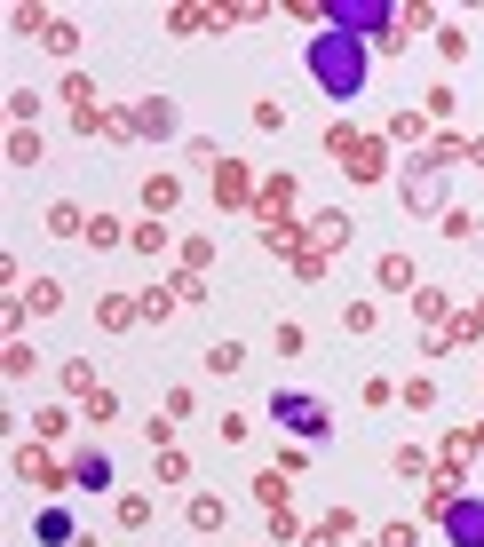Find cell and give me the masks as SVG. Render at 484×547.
<instances>
[{
	"mask_svg": "<svg viewBox=\"0 0 484 547\" xmlns=\"http://www.w3.org/2000/svg\"><path fill=\"white\" fill-rule=\"evenodd\" d=\"M199 365H207L215 381H231V373L246 365V349H239V341H207V349H199Z\"/></svg>",
	"mask_w": 484,
	"mask_h": 547,
	"instance_id": "9a60e30c",
	"label": "cell"
},
{
	"mask_svg": "<svg viewBox=\"0 0 484 547\" xmlns=\"http://www.w3.org/2000/svg\"><path fill=\"white\" fill-rule=\"evenodd\" d=\"M326 151H334V159H350V151H358V127H350V119H334V127H326Z\"/></svg>",
	"mask_w": 484,
	"mask_h": 547,
	"instance_id": "4dcf8cb0",
	"label": "cell"
},
{
	"mask_svg": "<svg viewBox=\"0 0 484 547\" xmlns=\"http://www.w3.org/2000/svg\"><path fill=\"white\" fill-rule=\"evenodd\" d=\"M175 310H183V294H175V286H159V294H143V318H151V326H167Z\"/></svg>",
	"mask_w": 484,
	"mask_h": 547,
	"instance_id": "cb8c5ba5",
	"label": "cell"
},
{
	"mask_svg": "<svg viewBox=\"0 0 484 547\" xmlns=\"http://www.w3.org/2000/svg\"><path fill=\"white\" fill-rule=\"evenodd\" d=\"M437 56L461 64V56H469V32H461V24H437Z\"/></svg>",
	"mask_w": 484,
	"mask_h": 547,
	"instance_id": "83f0119b",
	"label": "cell"
},
{
	"mask_svg": "<svg viewBox=\"0 0 484 547\" xmlns=\"http://www.w3.org/2000/svg\"><path fill=\"white\" fill-rule=\"evenodd\" d=\"M72 492H112V452H80L72 460Z\"/></svg>",
	"mask_w": 484,
	"mask_h": 547,
	"instance_id": "9c48e42d",
	"label": "cell"
},
{
	"mask_svg": "<svg viewBox=\"0 0 484 547\" xmlns=\"http://www.w3.org/2000/svg\"><path fill=\"white\" fill-rule=\"evenodd\" d=\"M32 111H40V96H32V88H8V119H16V127H32Z\"/></svg>",
	"mask_w": 484,
	"mask_h": 547,
	"instance_id": "836d02e7",
	"label": "cell"
},
{
	"mask_svg": "<svg viewBox=\"0 0 484 547\" xmlns=\"http://www.w3.org/2000/svg\"><path fill=\"white\" fill-rule=\"evenodd\" d=\"M0 373H8V381H32V373H40V349H32V341H8V349H0Z\"/></svg>",
	"mask_w": 484,
	"mask_h": 547,
	"instance_id": "e0dca14e",
	"label": "cell"
},
{
	"mask_svg": "<svg viewBox=\"0 0 484 547\" xmlns=\"http://www.w3.org/2000/svg\"><path fill=\"white\" fill-rule=\"evenodd\" d=\"M270 421H278L294 444H318L326 429H334V421H326V405H318L310 389H278V397H270Z\"/></svg>",
	"mask_w": 484,
	"mask_h": 547,
	"instance_id": "7a4b0ae2",
	"label": "cell"
},
{
	"mask_svg": "<svg viewBox=\"0 0 484 547\" xmlns=\"http://www.w3.org/2000/svg\"><path fill=\"white\" fill-rule=\"evenodd\" d=\"M175 207H183V183H175V175H143V215L167 222Z\"/></svg>",
	"mask_w": 484,
	"mask_h": 547,
	"instance_id": "ba28073f",
	"label": "cell"
},
{
	"mask_svg": "<svg viewBox=\"0 0 484 547\" xmlns=\"http://www.w3.org/2000/svg\"><path fill=\"white\" fill-rule=\"evenodd\" d=\"M445 238H453V246H477V238H484V222L453 207V215H445Z\"/></svg>",
	"mask_w": 484,
	"mask_h": 547,
	"instance_id": "4316f807",
	"label": "cell"
},
{
	"mask_svg": "<svg viewBox=\"0 0 484 547\" xmlns=\"http://www.w3.org/2000/svg\"><path fill=\"white\" fill-rule=\"evenodd\" d=\"M445 540L453 547H484V492H461V500L445 508Z\"/></svg>",
	"mask_w": 484,
	"mask_h": 547,
	"instance_id": "277c9868",
	"label": "cell"
},
{
	"mask_svg": "<svg viewBox=\"0 0 484 547\" xmlns=\"http://www.w3.org/2000/svg\"><path fill=\"white\" fill-rule=\"evenodd\" d=\"M389 135H397V143H421V135H429V111H397Z\"/></svg>",
	"mask_w": 484,
	"mask_h": 547,
	"instance_id": "f1b7e54d",
	"label": "cell"
},
{
	"mask_svg": "<svg viewBox=\"0 0 484 547\" xmlns=\"http://www.w3.org/2000/svg\"><path fill=\"white\" fill-rule=\"evenodd\" d=\"M127 127H135V135H151V143H167V135L183 127V111L167 104V96H143V104L127 111Z\"/></svg>",
	"mask_w": 484,
	"mask_h": 547,
	"instance_id": "5b68a950",
	"label": "cell"
},
{
	"mask_svg": "<svg viewBox=\"0 0 484 547\" xmlns=\"http://www.w3.org/2000/svg\"><path fill=\"white\" fill-rule=\"evenodd\" d=\"M64 104H72V111H96V80H88V72H64Z\"/></svg>",
	"mask_w": 484,
	"mask_h": 547,
	"instance_id": "484cf974",
	"label": "cell"
},
{
	"mask_svg": "<svg viewBox=\"0 0 484 547\" xmlns=\"http://www.w3.org/2000/svg\"><path fill=\"white\" fill-rule=\"evenodd\" d=\"M270 341H278V357H302V341H310V333L294 326V318H278V333H270Z\"/></svg>",
	"mask_w": 484,
	"mask_h": 547,
	"instance_id": "d6a6232c",
	"label": "cell"
},
{
	"mask_svg": "<svg viewBox=\"0 0 484 547\" xmlns=\"http://www.w3.org/2000/svg\"><path fill=\"white\" fill-rule=\"evenodd\" d=\"M48 238H88V215H80L72 199H56V207H48Z\"/></svg>",
	"mask_w": 484,
	"mask_h": 547,
	"instance_id": "ac0fdd59",
	"label": "cell"
},
{
	"mask_svg": "<svg viewBox=\"0 0 484 547\" xmlns=\"http://www.w3.org/2000/svg\"><path fill=\"white\" fill-rule=\"evenodd\" d=\"M397 405H405V413H429V405H437V381H421V373H413V381L397 389Z\"/></svg>",
	"mask_w": 484,
	"mask_h": 547,
	"instance_id": "d4e9b609",
	"label": "cell"
},
{
	"mask_svg": "<svg viewBox=\"0 0 484 547\" xmlns=\"http://www.w3.org/2000/svg\"><path fill=\"white\" fill-rule=\"evenodd\" d=\"M32 532H40V547H72V540H80L72 508H40V524H32Z\"/></svg>",
	"mask_w": 484,
	"mask_h": 547,
	"instance_id": "8fae6325",
	"label": "cell"
},
{
	"mask_svg": "<svg viewBox=\"0 0 484 547\" xmlns=\"http://www.w3.org/2000/svg\"><path fill=\"white\" fill-rule=\"evenodd\" d=\"M302 64H310L318 96H334V104H358L365 80H373V48H365V40H350V32H334V24L302 48Z\"/></svg>",
	"mask_w": 484,
	"mask_h": 547,
	"instance_id": "6da1fadb",
	"label": "cell"
},
{
	"mask_svg": "<svg viewBox=\"0 0 484 547\" xmlns=\"http://www.w3.org/2000/svg\"><path fill=\"white\" fill-rule=\"evenodd\" d=\"M183 476H191V460H183L175 444H159V484H183Z\"/></svg>",
	"mask_w": 484,
	"mask_h": 547,
	"instance_id": "1f68e13d",
	"label": "cell"
},
{
	"mask_svg": "<svg viewBox=\"0 0 484 547\" xmlns=\"http://www.w3.org/2000/svg\"><path fill=\"white\" fill-rule=\"evenodd\" d=\"M120 238H127V222H120V215H104V207L88 215V246H120Z\"/></svg>",
	"mask_w": 484,
	"mask_h": 547,
	"instance_id": "603a6c76",
	"label": "cell"
},
{
	"mask_svg": "<svg viewBox=\"0 0 484 547\" xmlns=\"http://www.w3.org/2000/svg\"><path fill=\"white\" fill-rule=\"evenodd\" d=\"M135 318H143V302H127V294H104V302H96V326L104 333H127Z\"/></svg>",
	"mask_w": 484,
	"mask_h": 547,
	"instance_id": "7c38bea8",
	"label": "cell"
},
{
	"mask_svg": "<svg viewBox=\"0 0 484 547\" xmlns=\"http://www.w3.org/2000/svg\"><path fill=\"white\" fill-rule=\"evenodd\" d=\"M183 516H191V532H223V524H231V508H223L215 492H191V508H183Z\"/></svg>",
	"mask_w": 484,
	"mask_h": 547,
	"instance_id": "5bb4252c",
	"label": "cell"
},
{
	"mask_svg": "<svg viewBox=\"0 0 484 547\" xmlns=\"http://www.w3.org/2000/svg\"><path fill=\"white\" fill-rule=\"evenodd\" d=\"M350 230H358V222H350V215H334V207H326V215L310 222V246H326V254H334V246H350Z\"/></svg>",
	"mask_w": 484,
	"mask_h": 547,
	"instance_id": "2e32d148",
	"label": "cell"
},
{
	"mask_svg": "<svg viewBox=\"0 0 484 547\" xmlns=\"http://www.w3.org/2000/svg\"><path fill=\"white\" fill-rule=\"evenodd\" d=\"M342 175H350V183H381V175H389V151H381L373 135H358V151L342 159Z\"/></svg>",
	"mask_w": 484,
	"mask_h": 547,
	"instance_id": "52a82bcc",
	"label": "cell"
},
{
	"mask_svg": "<svg viewBox=\"0 0 484 547\" xmlns=\"http://www.w3.org/2000/svg\"><path fill=\"white\" fill-rule=\"evenodd\" d=\"M254 500H262L270 516H286V468H270V476H254Z\"/></svg>",
	"mask_w": 484,
	"mask_h": 547,
	"instance_id": "7402d4cb",
	"label": "cell"
},
{
	"mask_svg": "<svg viewBox=\"0 0 484 547\" xmlns=\"http://www.w3.org/2000/svg\"><path fill=\"white\" fill-rule=\"evenodd\" d=\"M389 468H397L405 484H429V476H437V460H429L421 444H397V452H389Z\"/></svg>",
	"mask_w": 484,
	"mask_h": 547,
	"instance_id": "4fadbf2b",
	"label": "cell"
},
{
	"mask_svg": "<svg viewBox=\"0 0 484 547\" xmlns=\"http://www.w3.org/2000/svg\"><path fill=\"white\" fill-rule=\"evenodd\" d=\"M112 413H120V397H112V389H88V421H96V429H104V421H112Z\"/></svg>",
	"mask_w": 484,
	"mask_h": 547,
	"instance_id": "d590c367",
	"label": "cell"
},
{
	"mask_svg": "<svg viewBox=\"0 0 484 547\" xmlns=\"http://www.w3.org/2000/svg\"><path fill=\"white\" fill-rule=\"evenodd\" d=\"M127 246H135V254H151V262H159V254H167V222H135V230H127Z\"/></svg>",
	"mask_w": 484,
	"mask_h": 547,
	"instance_id": "ffe728a7",
	"label": "cell"
},
{
	"mask_svg": "<svg viewBox=\"0 0 484 547\" xmlns=\"http://www.w3.org/2000/svg\"><path fill=\"white\" fill-rule=\"evenodd\" d=\"M254 191H262V183H254L246 159H223V167H215V199H223V207H254Z\"/></svg>",
	"mask_w": 484,
	"mask_h": 547,
	"instance_id": "8992f818",
	"label": "cell"
},
{
	"mask_svg": "<svg viewBox=\"0 0 484 547\" xmlns=\"http://www.w3.org/2000/svg\"><path fill=\"white\" fill-rule=\"evenodd\" d=\"M381 547H421V524H381Z\"/></svg>",
	"mask_w": 484,
	"mask_h": 547,
	"instance_id": "8d00e7d4",
	"label": "cell"
},
{
	"mask_svg": "<svg viewBox=\"0 0 484 547\" xmlns=\"http://www.w3.org/2000/svg\"><path fill=\"white\" fill-rule=\"evenodd\" d=\"M397 199H405V215H437V207H445V167H437V159H405Z\"/></svg>",
	"mask_w": 484,
	"mask_h": 547,
	"instance_id": "3957f363",
	"label": "cell"
},
{
	"mask_svg": "<svg viewBox=\"0 0 484 547\" xmlns=\"http://www.w3.org/2000/svg\"><path fill=\"white\" fill-rule=\"evenodd\" d=\"M294 278H326V246H302L294 254Z\"/></svg>",
	"mask_w": 484,
	"mask_h": 547,
	"instance_id": "e575fe53",
	"label": "cell"
},
{
	"mask_svg": "<svg viewBox=\"0 0 484 547\" xmlns=\"http://www.w3.org/2000/svg\"><path fill=\"white\" fill-rule=\"evenodd\" d=\"M143 524H151V500H143V492H127V500H120V532H143Z\"/></svg>",
	"mask_w": 484,
	"mask_h": 547,
	"instance_id": "f546056e",
	"label": "cell"
},
{
	"mask_svg": "<svg viewBox=\"0 0 484 547\" xmlns=\"http://www.w3.org/2000/svg\"><path fill=\"white\" fill-rule=\"evenodd\" d=\"M8 167H40V127H16L8 135Z\"/></svg>",
	"mask_w": 484,
	"mask_h": 547,
	"instance_id": "44dd1931",
	"label": "cell"
},
{
	"mask_svg": "<svg viewBox=\"0 0 484 547\" xmlns=\"http://www.w3.org/2000/svg\"><path fill=\"white\" fill-rule=\"evenodd\" d=\"M16 302H24V310H32V318H48V310H56V302H64V286H56V278H32V286H24V294H16Z\"/></svg>",
	"mask_w": 484,
	"mask_h": 547,
	"instance_id": "d6986e66",
	"label": "cell"
},
{
	"mask_svg": "<svg viewBox=\"0 0 484 547\" xmlns=\"http://www.w3.org/2000/svg\"><path fill=\"white\" fill-rule=\"evenodd\" d=\"M373 278H381L389 294H413V286H421V270H413V254H381V262H373Z\"/></svg>",
	"mask_w": 484,
	"mask_h": 547,
	"instance_id": "30bf717a",
	"label": "cell"
}]
</instances>
